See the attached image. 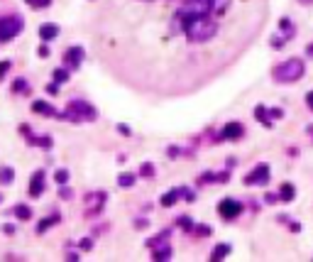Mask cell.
<instances>
[{
	"mask_svg": "<svg viewBox=\"0 0 313 262\" xmlns=\"http://www.w3.org/2000/svg\"><path fill=\"white\" fill-rule=\"evenodd\" d=\"M177 20L181 25V32L186 35V40L193 44H203V42L213 40L218 32V22L211 20V15H198V13H184L179 10Z\"/></svg>",
	"mask_w": 313,
	"mask_h": 262,
	"instance_id": "1",
	"label": "cell"
},
{
	"mask_svg": "<svg viewBox=\"0 0 313 262\" xmlns=\"http://www.w3.org/2000/svg\"><path fill=\"white\" fill-rule=\"evenodd\" d=\"M303 74H306V64H303V59H299V56H291V59H286L282 64H276L272 71L276 83H296Z\"/></svg>",
	"mask_w": 313,
	"mask_h": 262,
	"instance_id": "2",
	"label": "cell"
},
{
	"mask_svg": "<svg viewBox=\"0 0 313 262\" xmlns=\"http://www.w3.org/2000/svg\"><path fill=\"white\" fill-rule=\"evenodd\" d=\"M61 118H64V120H71V123H86V120L93 123V120H98V111H95L88 101L76 98V101H71L66 106V111H64Z\"/></svg>",
	"mask_w": 313,
	"mask_h": 262,
	"instance_id": "3",
	"label": "cell"
},
{
	"mask_svg": "<svg viewBox=\"0 0 313 262\" xmlns=\"http://www.w3.org/2000/svg\"><path fill=\"white\" fill-rule=\"evenodd\" d=\"M25 29V20L20 15H3L0 17V44L13 42Z\"/></svg>",
	"mask_w": 313,
	"mask_h": 262,
	"instance_id": "4",
	"label": "cell"
},
{
	"mask_svg": "<svg viewBox=\"0 0 313 262\" xmlns=\"http://www.w3.org/2000/svg\"><path fill=\"white\" fill-rule=\"evenodd\" d=\"M218 0H184V13H198V15H211L218 10L216 5Z\"/></svg>",
	"mask_w": 313,
	"mask_h": 262,
	"instance_id": "5",
	"label": "cell"
},
{
	"mask_svg": "<svg viewBox=\"0 0 313 262\" xmlns=\"http://www.w3.org/2000/svg\"><path fill=\"white\" fill-rule=\"evenodd\" d=\"M218 213L223 221H232V218H237L242 213V204L235 201V199H223L218 204Z\"/></svg>",
	"mask_w": 313,
	"mask_h": 262,
	"instance_id": "6",
	"label": "cell"
},
{
	"mask_svg": "<svg viewBox=\"0 0 313 262\" xmlns=\"http://www.w3.org/2000/svg\"><path fill=\"white\" fill-rule=\"evenodd\" d=\"M242 181H245L247 186H262V184H267L269 181V165H257Z\"/></svg>",
	"mask_w": 313,
	"mask_h": 262,
	"instance_id": "7",
	"label": "cell"
},
{
	"mask_svg": "<svg viewBox=\"0 0 313 262\" xmlns=\"http://www.w3.org/2000/svg\"><path fill=\"white\" fill-rule=\"evenodd\" d=\"M83 47H68L66 52H64V64H66V69L68 71H74V69H79L83 64Z\"/></svg>",
	"mask_w": 313,
	"mask_h": 262,
	"instance_id": "8",
	"label": "cell"
},
{
	"mask_svg": "<svg viewBox=\"0 0 313 262\" xmlns=\"http://www.w3.org/2000/svg\"><path fill=\"white\" fill-rule=\"evenodd\" d=\"M27 193L32 199H40L42 193H44V172H42V169L32 174V179H29V184H27Z\"/></svg>",
	"mask_w": 313,
	"mask_h": 262,
	"instance_id": "9",
	"label": "cell"
},
{
	"mask_svg": "<svg viewBox=\"0 0 313 262\" xmlns=\"http://www.w3.org/2000/svg\"><path fill=\"white\" fill-rule=\"evenodd\" d=\"M245 135V127H242V123H228L223 130H220L218 140H240Z\"/></svg>",
	"mask_w": 313,
	"mask_h": 262,
	"instance_id": "10",
	"label": "cell"
},
{
	"mask_svg": "<svg viewBox=\"0 0 313 262\" xmlns=\"http://www.w3.org/2000/svg\"><path fill=\"white\" fill-rule=\"evenodd\" d=\"M103 204H106V193L103 191H93L86 196V208H88L91 213H100V211H103Z\"/></svg>",
	"mask_w": 313,
	"mask_h": 262,
	"instance_id": "11",
	"label": "cell"
},
{
	"mask_svg": "<svg viewBox=\"0 0 313 262\" xmlns=\"http://www.w3.org/2000/svg\"><path fill=\"white\" fill-rule=\"evenodd\" d=\"M59 37V25H54V22H44L40 27V40L42 42H52Z\"/></svg>",
	"mask_w": 313,
	"mask_h": 262,
	"instance_id": "12",
	"label": "cell"
},
{
	"mask_svg": "<svg viewBox=\"0 0 313 262\" xmlns=\"http://www.w3.org/2000/svg\"><path fill=\"white\" fill-rule=\"evenodd\" d=\"M32 111L42 113V115H47V118H59V113H56L54 106H49V103H44V101H34V103H32Z\"/></svg>",
	"mask_w": 313,
	"mask_h": 262,
	"instance_id": "13",
	"label": "cell"
},
{
	"mask_svg": "<svg viewBox=\"0 0 313 262\" xmlns=\"http://www.w3.org/2000/svg\"><path fill=\"white\" fill-rule=\"evenodd\" d=\"M255 118H257L259 123L264 125V127H272V111H269V108H264V106H257V108H255Z\"/></svg>",
	"mask_w": 313,
	"mask_h": 262,
	"instance_id": "14",
	"label": "cell"
},
{
	"mask_svg": "<svg viewBox=\"0 0 313 262\" xmlns=\"http://www.w3.org/2000/svg\"><path fill=\"white\" fill-rule=\"evenodd\" d=\"M294 199H296V189H294V184H289V181L282 184V186H279V201H286V204H289V201H294Z\"/></svg>",
	"mask_w": 313,
	"mask_h": 262,
	"instance_id": "15",
	"label": "cell"
},
{
	"mask_svg": "<svg viewBox=\"0 0 313 262\" xmlns=\"http://www.w3.org/2000/svg\"><path fill=\"white\" fill-rule=\"evenodd\" d=\"M25 140H27L29 145H37V147H44V150H49V147L54 145V140L49 138V135H47V138H37V135L29 133V135H25Z\"/></svg>",
	"mask_w": 313,
	"mask_h": 262,
	"instance_id": "16",
	"label": "cell"
},
{
	"mask_svg": "<svg viewBox=\"0 0 313 262\" xmlns=\"http://www.w3.org/2000/svg\"><path fill=\"white\" fill-rule=\"evenodd\" d=\"M230 245H228V243H220V245H216V248H213V255H211V260L213 262H218V260H223V257H228V255H230Z\"/></svg>",
	"mask_w": 313,
	"mask_h": 262,
	"instance_id": "17",
	"label": "cell"
},
{
	"mask_svg": "<svg viewBox=\"0 0 313 262\" xmlns=\"http://www.w3.org/2000/svg\"><path fill=\"white\" fill-rule=\"evenodd\" d=\"M179 199H181V193H179V189H171V191H166L162 196V206L164 208H169V206H174Z\"/></svg>",
	"mask_w": 313,
	"mask_h": 262,
	"instance_id": "18",
	"label": "cell"
},
{
	"mask_svg": "<svg viewBox=\"0 0 313 262\" xmlns=\"http://www.w3.org/2000/svg\"><path fill=\"white\" fill-rule=\"evenodd\" d=\"M15 216H17L20 221H29V218H32V208L25 206V204H17V206H15Z\"/></svg>",
	"mask_w": 313,
	"mask_h": 262,
	"instance_id": "19",
	"label": "cell"
},
{
	"mask_svg": "<svg viewBox=\"0 0 313 262\" xmlns=\"http://www.w3.org/2000/svg\"><path fill=\"white\" fill-rule=\"evenodd\" d=\"M15 181V169L13 167H3L0 169V184H13Z\"/></svg>",
	"mask_w": 313,
	"mask_h": 262,
	"instance_id": "20",
	"label": "cell"
},
{
	"mask_svg": "<svg viewBox=\"0 0 313 262\" xmlns=\"http://www.w3.org/2000/svg\"><path fill=\"white\" fill-rule=\"evenodd\" d=\"M59 223V216H52V218H42L40 225H37V233H44L47 228H52V225H56Z\"/></svg>",
	"mask_w": 313,
	"mask_h": 262,
	"instance_id": "21",
	"label": "cell"
},
{
	"mask_svg": "<svg viewBox=\"0 0 313 262\" xmlns=\"http://www.w3.org/2000/svg\"><path fill=\"white\" fill-rule=\"evenodd\" d=\"M177 225H179V228H184V231H193V228H196L189 216H179V218H177Z\"/></svg>",
	"mask_w": 313,
	"mask_h": 262,
	"instance_id": "22",
	"label": "cell"
},
{
	"mask_svg": "<svg viewBox=\"0 0 313 262\" xmlns=\"http://www.w3.org/2000/svg\"><path fill=\"white\" fill-rule=\"evenodd\" d=\"M140 177H145V179L154 177V165H152V162H145V165L140 167Z\"/></svg>",
	"mask_w": 313,
	"mask_h": 262,
	"instance_id": "23",
	"label": "cell"
},
{
	"mask_svg": "<svg viewBox=\"0 0 313 262\" xmlns=\"http://www.w3.org/2000/svg\"><path fill=\"white\" fill-rule=\"evenodd\" d=\"M132 184H135V174H120V177H118V186H132Z\"/></svg>",
	"mask_w": 313,
	"mask_h": 262,
	"instance_id": "24",
	"label": "cell"
},
{
	"mask_svg": "<svg viewBox=\"0 0 313 262\" xmlns=\"http://www.w3.org/2000/svg\"><path fill=\"white\" fill-rule=\"evenodd\" d=\"M29 8H34V10H42V8H49L52 5V0H25Z\"/></svg>",
	"mask_w": 313,
	"mask_h": 262,
	"instance_id": "25",
	"label": "cell"
},
{
	"mask_svg": "<svg viewBox=\"0 0 313 262\" xmlns=\"http://www.w3.org/2000/svg\"><path fill=\"white\" fill-rule=\"evenodd\" d=\"M54 81H56V83L68 81V69H56V71H54Z\"/></svg>",
	"mask_w": 313,
	"mask_h": 262,
	"instance_id": "26",
	"label": "cell"
},
{
	"mask_svg": "<svg viewBox=\"0 0 313 262\" xmlns=\"http://www.w3.org/2000/svg\"><path fill=\"white\" fill-rule=\"evenodd\" d=\"M54 179L59 181V184H66V181H68V169H56Z\"/></svg>",
	"mask_w": 313,
	"mask_h": 262,
	"instance_id": "27",
	"label": "cell"
},
{
	"mask_svg": "<svg viewBox=\"0 0 313 262\" xmlns=\"http://www.w3.org/2000/svg\"><path fill=\"white\" fill-rule=\"evenodd\" d=\"M193 231H196V235H201V238H208V235L213 233V231H211V225H196V228H193Z\"/></svg>",
	"mask_w": 313,
	"mask_h": 262,
	"instance_id": "28",
	"label": "cell"
},
{
	"mask_svg": "<svg viewBox=\"0 0 313 262\" xmlns=\"http://www.w3.org/2000/svg\"><path fill=\"white\" fill-rule=\"evenodd\" d=\"M179 193H181V199H186V201H196V193L191 191V189H179Z\"/></svg>",
	"mask_w": 313,
	"mask_h": 262,
	"instance_id": "29",
	"label": "cell"
},
{
	"mask_svg": "<svg viewBox=\"0 0 313 262\" xmlns=\"http://www.w3.org/2000/svg\"><path fill=\"white\" fill-rule=\"evenodd\" d=\"M10 67H13L10 61H0V81H3V76H5L8 71H10Z\"/></svg>",
	"mask_w": 313,
	"mask_h": 262,
	"instance_id": "30",
	"label": "cell"
},
{
	"mask_svg": "<svg viewBox=\"0 0 313 262\" xmlns=\"http://www.w3.org/2000/svg\"><path fill=\"white\" fill-rule=\"evenodd\" d=\"M272 118H274V120L284 118V111H282V108H272Z\"/></svg>",
	"mask_w": 313,
	"mask_h": 262,
	"instance_id": "31",
	"label": "cell"
},
{
	"mask_svg": "<svg viewBox=\"0 0 313 262\" xmlns=\"http://www.w3.org/2000/svg\"><path fill=\"white\" fill-rule=\"evenodd\" d=\"M59 199H64V201H66V199H71V189H64V186H61V191H59Z\"/></svg>",
	"mask_w": 313,
	"mask_h": 262,
	"instance_id": "32",
	"label": "cell"
},
{
	"mask_svg": "<svg viewBox=\"0 0 313 262\" xmlns=\"http://www.w3.org/2000/svg\"><path fill=\"white\" fill-rule=\"evenodd\" d=\"M118 130H120V133H123L125 138H130V133H132V130H130V127H127V125H123V123L118 125Z\"/></svg>",
	"mask_w": 313,
	"mask_h": 262,
	"instance_id": "33",
	"label": "cell"
},
{
	"mask_svg": "<svg viewBox=\"0 0 313 262\" xmlns=\"http://www.w3.org/2000/svg\"><path fill=\"white\" fill-rule=\"evenodd\" d=\"M81 248H83V250H91V248H93V240L83 238V240H81Z\"/></svg>",
	"mask_w": 313,
	"mask_h": 262,
	"instance_id": "34",
	"label": "cell"
},
{
	"mask_svg": "<svg viewBox=\"0 0 313 262\" xmlns=\"http://www.w3.org/2000/svg\"><path fill=\"white\" fill-rule=\"evenodd\" d=\"M25 88H27V83L22 81V79H20V81H15V91H25Z\"/></svg>",
	"mask_w": 313,
	"mask_h": 262,
	"instance_id": "35",
	"label": "cell"
},
{
	"mask_svg": "<svg viewBox=\"0 0 313 262\" xmlns=\"http://www.w3.org/2000/svg\"><path fill=\"white\" fill-rule=\"evenodd\" d=\"M47 91H49V93H56V91H59V83H47Z\"/></svg>",
	"mask_w": 313,
	"mask_h": 262,
	"instance_id": "36",
	"label": "cell"
},
{
	"mask_svg": "<svg viewBox=\"0 0 313 262\" xmlns=\"http://www.w3.org/2000/svg\"><path fill=\"white\" fill-rule=\"evenodd\" d=\"M306 106L313 111V91H308V93H306Z\"/></svg>",
	"mask_w": 313,
	"mask_h": 262,
	"instance_id": "37",
	"label": "cell"
},
{
	"mask_svg": "<svg viewBox=\"0 0 313 262\" xmlns=\"http://www.w3.org/2000/svg\"><path fill=\"white\" fill-rule=\"evenodd\" d=\"M3 233H5V235H13L15 233V225H8V223H5V225H3Z\"/></svg>",
	"mask_w": 313,
	"mask_h": 262,
	"instance_id": "38",
	"label": "cell"
},
{
	"mask_svg": "<svg viewBox=\"0 0 313 262\" xmlns=\"http://www.w3.org/2000/svg\"><path fill=\"white\" fill-rule=\"evenodd\" d=\"M47 54H49V49H47V47L42 44V47H40V56H47Z\"/></svg>",
	"mask_w": 313,
	"mask_h": 262,
	"instance_id": "39",
	"label": "cell"
},
{
	"mask_svg": "<svg viewBox=\"0 0 313 262\" xmlns=\"http://www.w3.org/2000/svg\"><path fill=\"white\" fill-rule=\"evenodd\" d=\"M301 5H313V0H299Z\"/></svg>",
	"mask_w": 313,
	"mask_h": 262,
	"instance_id": "40",
	"label": "cell"
},
{
	"mask_svg": "<svg viewBox=\"0 0 313 262\" xmlns=\"http://www.w3.org/2000/svg\"><path fill=\"white\" fill-rule=\"evenodd\" d=\"M308 54L313 56V44H308Z\"/></svg>",
	"mask_w": 313,
	"mask_h": 262,
	"instance_id": "41",
	"label": "cell"
},
{
	"mask_svg": "<svg viewBox=\"0 0 313 262\" xmlns=\"http://www.w3.org/2000/svg\"><path fill=\"white\" fill-rule=\"evenodd\" d=\"M0 204H3V193H0Z\"/></svg>",
	"mask_w": 313,
	"mask_h": 262,
	"instance_id": "42",
	"label": "cell"
},
{
	"mask_svg": "<svg viewBox=\"0 0 313 262\" xmlns=\"http://www.w3.org/2000/svg\"><path fill=\"white\" fill-rule=\"evenodd\" d=\"M142 3H150V0H142Z\"/></svg>",
	"mask_w": 313,
	"mask_h": 262,
	"instance_id": "43",
	"label": "cell"
}]
</instances>
